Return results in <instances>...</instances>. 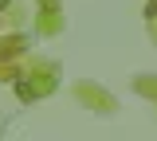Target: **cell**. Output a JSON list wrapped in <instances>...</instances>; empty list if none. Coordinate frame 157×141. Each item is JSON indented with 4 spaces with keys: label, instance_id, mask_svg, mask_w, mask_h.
<instances>
[{
    "label": "cell",
    "instance_id": "1",
    "mask_svg": "<svg viewBox=\"0 0 157 141\" xmlns=\"http://www.w3.org/2000/svg\"><path fill=\"white\" fill-rule=\"evenodd\" d=\"M0 4H4V0H0Z\"/></svg>",
    "mask_w": 157,
    "mask_h": 141
}]
</instances>
